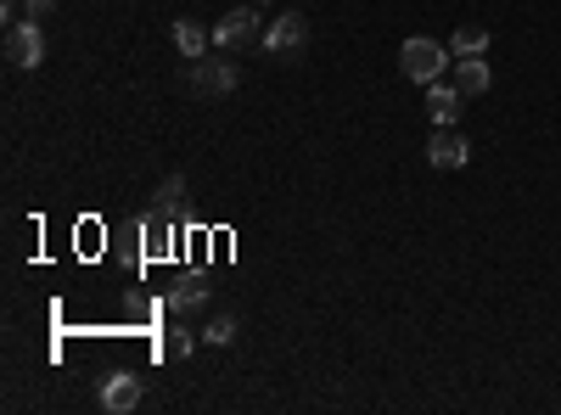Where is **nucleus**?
Here are the masks:
<instances>
[{
	"mask_svg": "<svg viewBox=\"0 0 561 415\" xmlns=\"http://www.w3.org/2000/svg\"><path fill=\"white\" fill-rule=\"evenodd\" d=\"M449 57H455L449 45H438V39H427V34H410V39L399 45V68H404V79H415V84L444 79Z\"/></svg>",
	"mask_w": 561,
	"mask_h": 415,
	"instance_id": "obj_1",
	"label": "nucleus"
},
{
	"mask_svg": "<svg viewBox=\"0 0 561 415\" xmlns=\"http://www.w3.org/2000/svg\"><path fill=\"white\" fill-rule=\"evenodd\" d=\"M253 45H264V28H259V12L253 7H237V12H225L214 23V51H253Z\"/></svg>",
	"mask_w": 561,
	"mask_h": 415,
	"instance_id": "obj_2",
	"label": "nucleus"
},
{
	"mask_svg": "<svg viewBox=\"0 0 561 415\" xmlns=\"http://www.w3.org/2000/svg\"><path fill=\"white\" fill-rule=\"evenodd\" d=\"M140 242H147V247H140V258H169L174 253V242H180V214H169V208H147V214H140Z\"/></svg>",
	"mask_w": 561,
	"mask_h": 415,
	"instance_id": "obj_3",
	"label": "nucleus"
},
{
	"mask_svg": "<svg viewBox=\"0 0 561 415\" xmlns=\"http://www.w3.org/2000/svg\"><path fill=\"white\" fill-rule=\"evenodd\" d=\"M237 84H242V73L230 62H208V57L185 62V90H192V96H230Z\"/></svg>",
	"mask_w": 561,
	"mask_h": 415,
	"instance_id": "obj_4",
	"label": "nucleus"
},
{
	"mask_svg": "<svg viewBox=\"0 0 561 415\" xmlns=\"http://www.w3.org/2000/svg\"><path fill=\"white\" fill-rule=\"evenodd\" d=\"M427 163H433V169H444V174H455V169H466V163H472V147H466V135H460L455 124H433Z\"/></svg>",
	"mask_w": 561,
	"mask_h": 415,
	"instance_id": "obj_5",
	"label": "nucleus"
},
{
	"mask_svg": "<svg viewBox=\"0 0 561 415\" xmlns=\"http://www.w3.org/2000/svg\"><path fill=\"white\" fill-rule=\"evenodd\" d=\"M7 62L12 68H39L45 62V28L34 18H23V23L7 28Z\"/></svg>",
	"mask_w": 561,
	"mask_h": 415,
	"instance_id": "obj_6",
	"label": "nucleus"
},
{
	"mask_svg": "<svg viewBox=\"0 0 561 415\" xmlns=\"http://www.w3.org/2000/svg\"><path fill=\"white\" fill-rule=\"evenodd\" d=\"M96 404H102L107 415H129V410L140 404V377H135V371H107L102 388H96Z\"/></svg>",
	"mask_w": 561,
	"mask_h": 415,
	"instance_id": "obj_7",
	"label": "nucleus"
},
{
	"mask_svg": "<svg viewBox=\"0 0 561 415\" xmlns=\"http://www.w3.org/2000/svg\"><path fill=\"white\" fill-rule=\"evenodd\" d=\"M304 39H309V23L298 18V12H287V18H275L270 28H264V57H293V51H304Z\"/></svg>",
	"mask_w": 561,
	"mask_h": 415,
	"instance_id": "obj_8",
	"label": "nucleus"
},
{
	"mask_svg": "<svg viewBox=\"0 0 561 415\" xmlns=\"http://www.w3.org/2000/svg\"><path fill=\"white\" fill-rule=\"evenodd\" d=\"M460 113H466L460 84H455V79H433V84H427V118H433V124H460Z\"/></svg>",
	"mask_w": 561,
	"mask_h": 415,
	"instance_id": "obj_9",
	"label": "nucleus"
},
{
	"mask_svg": "<svg viewBox=\"0 0 561 415\" xmlns=\"http://www.w3.org/2000/svg\"><path fill=\"white\" fill-rule=\"evenodd\" d=\"M455 84H460V96L472 102V96H489L494 73H489V62H483V57H455Z\"/></svg>",
	"mask_w": 561,
	"mask_h": 415,
	"instance_id": "obj_10",
	"label": "nucleus"
},
{
	"mask_svg": "<svg viewBox=\"0 0 561 415\" xmlns=\"http://www.w3.org/2000/svg\"><path fill=\"white\" fill-rule=\"evenodd\" d=\"M174 45H180L185 62H197V57H208L214 28H203V23H192V18H180V23H174Z\"/></svg>",
	"mask_w": 561,
	"mask_h": 415,
	"instance_id": "obj_11",
	"label": "nucleus"
},
{
	"mask_svg": "<svg viewBox=\"0 0 561 415\" xmlns=\"http://www.w3.org/2000/svg\"><path fill=\"white\" fill-rule=\"evenodd\" d=\"M208 303V281H197V275H185V281L169 292V314H197Z\"/></svg>",
	"mask_w": 561,
	"mask_h": 415,
	"instance_id": "obj_12",
	"label": "nucleus"
},
{
	"mask_svg": "<svg viewBox=\"0 0 561 415\" xmlns=\"http://www.w3.org/2000/svg\"><path fill=\"white\" fill-rule=\"evenodd\" d=\"M449 51H455V57H489V28L460 23V28L449 34Z\"/></svg>",
	"mask_w": 561,
	"mask_h": 415,
	"instance_id": "obj_13",
	"label": "nucleus"
},
{
	"mask_svg": "<svg viewBox=\"0 0 561 415\" xmlns=\"http://www.w3.org/2000/svg\"><path fill=\"white\" fill-rule=\"evenodd\" d=\"M237 332H242V320L225 309V314H214L208 326H203V343H214V348H230V343H237Z\"/></svg>",
	"mask_w": 561,
	"mask_h": 415,
	"instance_id": "obj_14",
	"label": "nucleus"
},
{
	"mask_svg": "<svg viewBox=\"0 0 561 415\" xmlns=\"http://www.w3.org/2000/svg\"><path fill=\"white\" fill-rule=\"evenodd\" d=\"M158 208H169V214H180V203H185V174H169V180H158Z\"/></svg>",
	"mask_w": 561,
	"mask_h": 415,
	"instance_id": "obj_15",
	"label": "nucleus"
},
{
	"mask_svg": "<svg viewBox=\"0 0 561 415\" xmlns=\"http://www.w3.org/2000/svg\"><path fill=\"white\" fill-rule=\"evenodd\" d=\"M192 348H197V337H192V332H163V343H158V354H163V359H192Z\"/></svg>",
	"mask_w": 561,
	"mask_h": 415,
	"instance_id": "obj_16",
	"label": "nucleus"
},
{
	"mask_svg": "<svg viewBox=\"0 0 561 415\" xmlns=\"http://www.w3.org/2000/svg\"><path fill=\"white\" fill-rule=\"evenodd\" d=\"M51 7H57V0H23V12L39 23V18H51Z\"/></svg>",
	"mask_w": 561,
	"mask_h": 415,
	"instance_id": "obj_17",
	"label": "nucleus"
}]
</instances>
